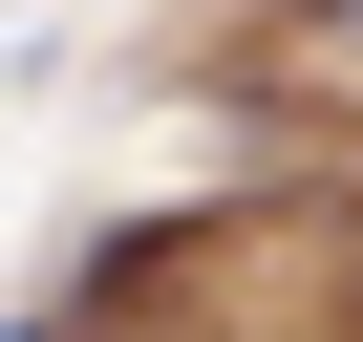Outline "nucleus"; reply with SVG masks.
<instances>
[{"label":"nucleus","instance_id":"obj_1","mask_svg":"<svg viewBox=\"0 0 363 342\" xmlns=\"http://www.w3.org/2000/svg\"><path fill=\"white\" fill-rule=\"evenodd\" d=\"M299 65H320V86H363V0H299Z\"/></svg>","mask_w":363,"mask_h":342}]
</instances>
